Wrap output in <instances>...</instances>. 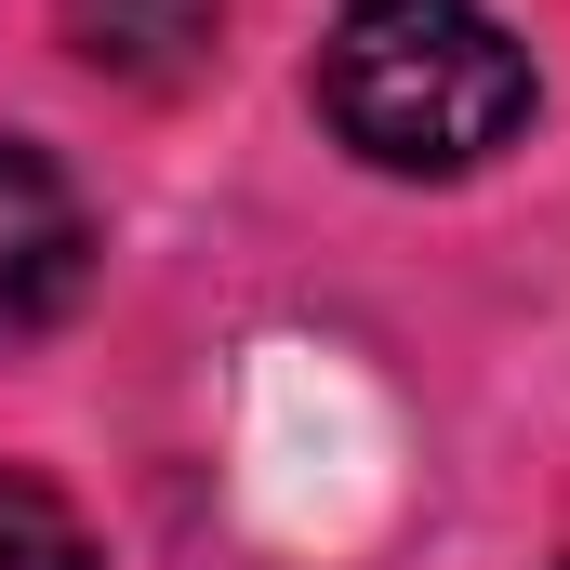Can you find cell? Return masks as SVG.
Masks as SVG:
<instances>
[{"label": "cell", "instance_id": "cell-1", "mask_svg": "<svg viewBox=\"0 0 570 570\" xmlns=\"http://www.w3.org/2000/svg\"><path fill=\"white\" fill-rule=\"evenodd\" d=\"M318 107L372 173H478L531 134V53L478 0H345L318 40Z\"/></svg>", "mask_w": 570, "mask_h": 570}, {"label": "cell", "instance_id": "cell-2", "mask_svg": "<svg viewBox=\"0 0 570 570\" xmlns=\"http://www.w3.org/2000/svg\"><path fill=\"white\" fill-rule=\"evenodd\" d=\"M80 292H94V199L67 186L53 146L0 134V345H40Z\"/></svg>", "mask_w": 570, "mask_h": 570}, {"label": "cell", "instance_id": "cell-3", "mask_svg": "<svg viewBox=\"0 0 570 570\" xmlns=\"http://www.w3.org/2000/svg\"><path fill=\"white\" fill-rule=\"evenodd\" d=\"M67 40H80V67H107L134 94H186L226 40V0H67Z\"/></svg>", "mask_w": 570, "mask_h": 570}, {"label": "cell", "instance_id": "cell-4", "mask_svg": "<svg viewBox=\"0 0 570 570\" xmlns=\"http://www.w3.org/2000/svg\"><path fill=\"white\" fill-rule=\"evenodd\" d=\"M0 570H94L80 518H67L40 478H13V464H0Z\"/></svg>", "mask_w": 570, "mask_h": 570}]
</instances>
